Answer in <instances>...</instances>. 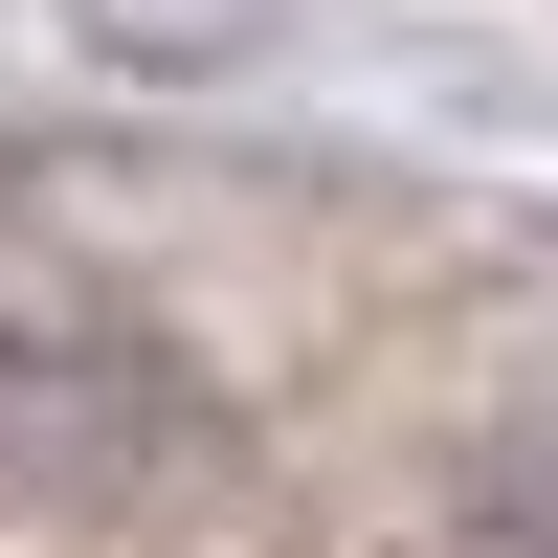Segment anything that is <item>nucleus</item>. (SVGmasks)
Listing matches in <instances>:
<instances>
[{"mask_svg":"<svg viewBox=\"0 0 558 558\" xmlns=\"http://www.w3.org/2000/svg\"><path fill=\"white\" fill-rule=\"evenodd\" d=\"M492 558H558V425H514V470H492Z\"/></svg>","mask_w":558,"mask_h":558,"instance_id":"obj_1","label":"nucleus"}]
</instances>
